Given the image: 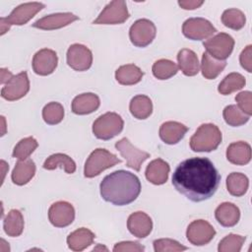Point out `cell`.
Instances as JSON below:
<instances>
[{"label":"cell","instance_id":"2","mask_svg":"<svg viewBox=\"0 0 252 252\" xmlns=\"http://www.w3.org/2000/svg\"><path fill=\"white\" fill-rule=\"evenodd\" d=\"M101 198L115 206L134 202L141 192L140 179L132 172L116 170L106 175L99 185Z\"/></svg>","mask_w":252,"mask_h":252},{"label":"cell","instance_id":"17","mask_svg":"<svg viewBox=\"0 0 252 252\" xmlns=\"http://www.w3.org/2000/svg\"><path fill=\"white\" fill-rule=\"evenodd\" d=\"M77 20H79V17L72 13H56L38 19L32 24V27L40 30L51 31L66 27Z\"/></svg>","mask_w":252,"mask_h":252},{"label":"cell","instance_id":"36","mask_svg":"<svg viewBox=\"0 0 252 252\" xmlns=\"http://www.w3.org/2000/svg\"><path fill=\"white\" fill-rule=\"evenodd\" d=\"M222 115L225 123L233 127H237L245 124L250 118L249 115L244 113L237 105H234V104L225 106L223 109Z\"/></svg>","mask_w":252,"mask_h":252},{"label":"cell","instance_id":"41","mask_svg":"<svg viewBox=\"0 0 252 252\" xmlns=\"http://www.w3.org/2000/svg\"><path fill=\"white\" fill-rule=\"evenodd\" d=\"M237 106L247 115L252 114V94L249 91L241 92L235 96Z\"/></svg>","mask_w":252,"mask_h":252},{"label":"cell","instance_id":"6","mask_svg":"<svg viewBox=\"0 0 252 252\" xmlns=\"http://www.w3.org/2000/svg\"><path fill=\"white\" fill-rule=\"evenodd\" d=\"M129 18L126 2L123 0L111 1L108 3L98 17L93 22L94 25H118Z\"/></svg>","mask_w":252,"mask_h":252},{"label":"cell","instance_id":"20","mask_svg":"<svg viewBox=\"0 0 252 252\" xmlns=\"http://www.w3.org/2000/svg\"><path fill=\"white\" fill-rule=\"evenodd\" d=\"M100 104L99 97L93 93L77 95L72 101V111L78 115L90 114L95 111Z\"/></svg>","mask_w":252,"mask_h":252},{"label":"cell","instance_id":"14","mask_svg":"<svg viewBox=\"0 0 252 252\" xmlns=\"http://www.w3.org/2000/svg\"><path fill=\"white\" fill-rule=\"evenodd\" d=\"M48 219L52 225L65 227L71 224L75 219L74 207L65 201L56 202L48 210Z\"/></svg>","mask_w":252,"mask_h":252},{"label":"cell","instance_id":"1","mask_svg":"<svg viewBox=\"0 0 252 252\" xmlns=\"http://www.w3.org/2000/svg\"><path fill=\"white\" fill-rule=\"evenodd\" d=\"M220 175L208 158H190L181 161L172 175L174 188L192 202L210 199L218 190Z\"/></svg>","mask_w":252,"mask_h":252},{"label":"cell","instance_id":"46","mask_svg":"<svg viewBox=\"0 0 252 252\" xmlns=\"http://www.w3.org/2000/svg\"><path fill=\"white\" fill-rule=\"evenodd\" d=\"M9 29H10V26H9V24L7 23V21L5 20V18H1L0 19V34L2 35V34H4L5 32H7L8 31H9Z\"/></svg>","mask_w":252,"mask_h":252},{"label":"cell","instance_id":"25","mask_svg":"<svg viewBox=\"0 0 252 252\" xmlns=\"http://www.w3.org/2000/svg\"><path fill=\"white\" fill-rule=\"evenodd\" d=\"M179 69L185 76H195L200 71V63L196 53L187 48L181 49L177 54Z\"/></svg>","mask_w":252,"mask_h":252},{"label":"cell","instance_id":"42","mask_svg":"<svg viewBox=\"0 0 252 252\" xmlns=\"http://www.w3.org/2000/svg\"><path fill=\"white\" fill-rule=\"evenodd\" d=\"M145 250V247L137 241H122L116 243L113 247L114 252L122 251H133V252H142Z\"/></svg>","mask_w":252,"mask_h":252},{"label":"cell","instance_id":"35","mask_svg":"<svg viewBox=\"0 0 252 252\" xmlns=\"http://www.w3.org/2000/svg\"><path fill=\"white\" fill-rule=\"evenodd\" d=\"M246 18L242 11L238 9H227L221 15V23L229 29L238 31L245 26Z\"/></svg>","mask_w":252,"mask_h":252},{"label":"cell","instance_id":"24","mask_svg":"<svg viewBox=\"0 0 252 252\" xmlns=\"http://www.w3.org/2000/svg\"><path fill=\"white\" fill-rule=\"evenodd\" d=\"M35 173V164L31 158L19 159L12 172V181L17 185L27 184Z\"/></svg>","mask_w":252,"mask_h":252},{"label":"cell","instance_id":"40","mask_svg":"<svg viewBox=\"0 0 252 252\" xmlns=\"http://www.w3.org/2000/svg\"><path fill=\"white\" fill-rule=\"evenodd\" d=\"M154 249L156 252H178L187 250V247L181 245L176 240L169 238H161L154 241Z\"/></svg>","mask_w":252,"mask_h":252},{"label":"cell","instance_id":"12","mask_svg":"<svg viewBox=\"0 0 252 252\" xmlns=\"http://www.w3.org/2000/svg\"><path fill=\"white\" fill-rule=\"evenodd\" d=\"M30 91V81L26 71L19 73L2 88L1 96L7 100L13 101L24 97Z\"/></svg>","mask_w":252,"mask_h":252},{"label":"cell","instance_id":"18","mask_svg":"<svg viewBox=\"0 0 252 252\" xmlns=\"http://www.w3.org/2000/svg\"><path fill=\"white\" fill-rule=\"evenodd\" d=\"M127 227L131 234L138 238H145L153 229L152 219L144 212L131 214L127 220Z\"/></svg>","mask_w":252,"mask_h":252},{"label":"cell","instance_id":"33","mask_svg":"<svg viewBox=\"0 0 252 252\" xmlns=\"http://www.w3.org/2000/svg\"><path fill=\"white\" fill-rule=\"evenodd\" d=\"M246 84L245 78L239 73H230L224 77V79L220 83L218 91L220 94L226 95L233 92L241 90Z\"/></svg>","mask_w":252,"mask_h":252},{"label":"cell","instance_id":"4","mask_svg":"<svg viewBox=\"0 0 252 252\" xmlns=\"http://www.w3.org/2000/svg\"><path fill=\"white\" fill-rule=\"evenodd\" d=\"M119 159L115 155L108 152L105 149H96L89 156L85 163L84 175L88 178L94 177L100 174L103 170L120 163Z\"/></svg>","mask_w":252,"mask_h":252},{"label":"cell","instance_id":"19","mask_svg":"<svg viewBox=\"0 0 252 252\" xmlns=\"http://www.w3.org/2000/svg\"><path fill=\"white\" fill-rule=\"evenodd\" d=\"M188 127L176 121H167L161 124L159 128L160 139L168 145L177 144L187 133Z\"/></svg>","mask_w":252,"mask_h":252},{"label":"cell","instance_id":"30","mask_svg":"<svg viewBox=\"0 0 252 252\" xmlns=\"http://www.w3.org/2000/svg\"><path fill=\"white\" fill-rule=\"evenodd\" d=\"M129 109L135 118L147 119L153 112V103L149 96L138 94L131 99Z\"/></svg>","mask_w":252,"mask_h":252},{"label":"cell","instance_id":"11","mask_svg":"<svg viewBox=\"0 0 252 252\" xmlns=\"http://www.w3.org/2000/svg\"><path fill=\"white\" fill-rule=\"evenodd\" d=\"M216 230L204 220H193L187 227L186 236L188 241L195 246H203L208 244L215 236Z\"/></svg>","mask_w":252,"mask_h":252},{"label":"cell","instance_id":"38","mask_svg":"<svg viewBox=\"0 0 252 252\" xmlns=\"http://www.w3.org/2000/svg\"><path fill=\"white\" fill-rule=\"evenodd\" d=\"M38 144L34 138H24L15 146L12 156L13 158H16L18 159H27L34 152Z\"/></svg>","mask_w":252,"mask_h":252},{"label":"cell","instance_id":"29","mask_svg":"<svg viewBox=\"0 0 252 252\" xmlns=\"http://www.w3.org/2000/svg\"><path fill=\"white\" fill-rule=\"evenodd\" d=\"M3 228L7 235L20 236L24 230V218L19 210L12 209L4 219Z\"/></svg>","mask_w":252,"mask_h":252},{"label":"cell","instance_id":"23","mask_svg":"<svg viewBox=\"0 0 252 252\" xmlns=\"http://www.w3.org/2000/svg\"><path fill=\"white\" fill-rule=\"evenodd\" d=\"M215 217L220 225L231 227L238 222L240 219V211L234 204L224 202L216 209Z\"/></svg>","mask_w":252,"mask_h":252},{"label":"cell","instance_id":"45","mask_svg":"<svg viewBox=\"0 0 252 252\" xmlns=\"http://www.w3.org/2000/svg\"><path fill=\"white\" fill-rule=\"evenodd\" d=\"M0 71H1V84L6 85L11 80L13 75L9 70L4 69V68H2Z\"/></svg>","mask_w":252,"mask_h":252},{"label":"cell","instance_id":"37","mask_svg":"<svg viewBox=\"0 0 252 252\" xmlns=\"http://www.w3.org/2000/svg\"><path fill=\"white\" fill-rule=\"evenodd\" d=\"M42 118L45 123L55 125L60 123L64 118V108L59 102H49L42 109Z\"/></svg>","mask_w":252,"mask_h":252},{"label":"cell","instance_id":"7","mask_svg":"<svg viewBox=\"0 0 252 252\" xmlns=\"http://www.w3.org/2000/svg\"><path fill=\"white\" fill-rule=\"evenodd\" d=\"M156 26L148 19L136 21L129 30L131 42L137 47H146L154 40L156 36Z\"/></svg>","mask_w":252,"mask_h":252},{"label":"cell","instance_id":"3","mask_svg":"<svg viewBox=\"0 0 252 252\" xmlns=\"http://www.w3.org/2000/svg\"><path fill=\"white\" fill-rule=\"evenodd\" d=\"M221 132L212 123L202 124L190 138V148L194 152H212L221 142Z\"/></svg>","mask_w":252,"mask_h":252},{"label":"cell","instance_id":"44","mask_svg":"<svg viewBox=\"0 0 252 252\" xmlns=\"http://www.w3.org/2000/svg\"><path fill=\"white\" fill-rule=\"evenodd\" d=\"M204 1H196V0H181V1H178V5L185 9V10H194V9H197L199 8L201 5H203Z\"/></svg>","mask_w":252,"mask_h":252},{"label":"cell","instance_id":"34","mask_svg":"<svg viewBox=\"0 0 252 252\" xmlns=\"http://www.w3.org/2000/svg\"><path fill=\"white\" fill-rule=\"evenodd\" d=\"M152 71L157 79L167 80L177 73L178 66L171 60L159 59L154 63Z\"/></svg>","mask_w":252,"mask_h":252},{"label":"cell","instance_id":"13","mask_svg":"<svg viewBox=\"0 0 252 252\" xmlns=\"http://www.w3.org/2000/svg\"><path fill=\"white\" fill-rule=\"evenodd\" d=\"M93 63V53L85 45L75 43L67 50V64L74 70L82 72L90 69Z\"/></svg>","mask_w":252,"mask_h":252},{"label":"cell","instance_id":"15","mask_svg":"<svg viewBox=\"0 0 252 252\" xmlns=\"http://www.w3.org/2000/svg\"><path fill=\"white\" fill-rule=\"evenodd\" d=\"M58 64V57L54 50L43 48L38 50L32 58V69L35 74L47 76L53 73Z\"/></svg>","mask_w":252,"mask_h":252},{"label":"cell","instance_id":"39","mask_svg":"<svg viewBox=\"0 0 252 252\" xmlns=\"http://www.w3.org/2000/svg\"><path fill=\"white\" fill-rule=\"evenodd\" d=\"M245 239V236L230 233L220 241L218 250L220 252H239Z\"/></svg>","mask_w":252,"mask_h":252},{"label":"cell","instance_id":"32","mask_svg":"<svg viewBox=\"0 0 252 252\" xmlns=\"http://www.w3.org/2000/svg\"><path fill=\"white\" fill-rule=\"evenodd\" d=\"M249 180L243 173L232 172L226 178V188L229 194L232 196H243L247 192Z\"/></svg>","mask_w":252,"mask_h":252},{"label":"cell","instance_id":"9","mask_svg":"<svg viewBox=\"0 0 252 252\" xmlns=\"http://www.w3.org/2000/svg\"><path fill=\"white\" fill-rule=\"evenodd\" d=\"M217 32L216 28L204 18L187 19L182 26L183 34L192 40H203L209 38Z\"/></svg>","mask_w":252,"mask_h":252},{"label":"cell","instance_id":"26","mask_svg":"<svg viewBox=\"0 0 252 252\" xmlns=\"http://www.w3.org/2000/svg\"><path fill=\"white\" fill-rule=\"evenodd\" d=\"M94 234L86 227H81L71 232L67 237L68 247L73 251H82L93 244Z\"/></svg>","mask_w":252,"mask_h":252},{"label":"cell","instance_id":"16","mask_svg":"<svg viewBox=\"0 0 252 252\" xmlns=\"http://www.w3.org/2000/svg\"><path fill=\"white\" fill-rule=\"evenodd\" d=\"M44 8V4L39 2H29L17 6L11 14L5 18L9 26H22L27 24L32 18L35 16L40 10Z\"/></svg>","mask_w":252,"mask_h":252},{"label":"cell","instance_id":"10","mask_svg":"<svg viewBox=\"0 0 252 252\" xmlns=\"http://www.w3.org/2000/svg\"><path fill=\"white\" fill-rule=\"evenodd\" d=\"M116 150L126 159V165L136 171H140L142 163L150 158V154L134 147L127 138H122L115 143Z\"/></svg>","mask_w":252,"mask_h":252},{"label":"cell","instance_id":"21","mask_svg":"<svg viewBox=\"0 0 252 252\" xmlns=\"http://www.w3.org/2000/svg\"><path fill=\"white\" fill-rule=\"evenodd\" d=\"M170 167L166 161L157 158L151 161L145 171L146 178L155 185H161L167 181Z\"/></svg>","mask_w":252,"mask_h":252},{"label":"cell","instance_id":"31","mask_svg":"<svg viewBox=\"0 0 252 252\" xmlns=\"http://www.w3.org/2000/svg\"><path fill=\"white\" fill-rule=\"evenodd\" d=\"M57 167H61L66 171V173L72 174L76 170V163L69 156L60 153L51 155L43 163V168L47 170H52Z\"/></svg>","mask_w":252,"mask_h":252},{"label":"cell","instance_id":"28","mask_svg":"<svg viewBox=\"0 0 252 252\" xmlns=\"http://www.w3.org/2000/svg\"><path fill=\"white\" fill-rule=\"evenodd\" d=\"M226 61L225 60H218L211 56L207 51H205L202 55L201 62V71L202 75L208 79L213 80L216 79L225 68Z\"/></svg>","mask_w":252,"mask_h":252},{"label":"cell","instance_id":"22","mask_svg":"<svg viewBox=\"0 0 252 252\" xmlns=\"http://www.w3.org/2000/svg\"><path fill=\"white\" fill-rule=\"evenodd\" d=\"M226 158L236 165L247 164L251 159L250 145L243 141L231 143L226 150Z\"/></svg>","mask_w":252,"mask_h":252},{"label":"cell","instance_id":"5","mask_svg":"<svg viewBox=\"0 0 252 252\" xmlns=\"http://www.w3.org/2000/svg\"><path fill=\"white\" fill-rule=\"evenodd\" d=\"M124 122L115 112H106L100 115L93 124L94 135L100 140H110L123 130Z\"/></svg>","mask_w":252,"mask_h":252},{"label":"cell","instance_id":"43","mask_svg":"<svg viewBox=\"0 0 252 252\" xmlns=\"http://www.w3.org/2000/svg\"><path fill=\"white\" fill-rule=\"evenodd\" d=\"M239 61L247 72H252V45H247L241 52L239 56Z\"/></svg>","mask_w":252,"mask_h":252},{"label":"cell","instance_id":"27","mask_svg":"<svg viewBox=\"0 0 252 252\" xmlns=\"http://www.w3.org/2000/svg\"><path fill=\"white\" fill-rule=\"evenodd\" d=\"M144 76L142 70L134 64H126L120 66L115 71L116 81L124 86H131L139 83Z\"/></svg>","mask_w":252,"mask_h":252},{"label":"cell","instance_id":"8","mask_svg":"<svg viewBox=\"0 0 252 252\" xmlns=\"http://www.w3.org/2000/svg\"><path fill=\"white\" fill-rule=\"evenodd\" d=\"M207 52L218 60H225L232 52L234 39L231 35L220 32L203 43Z\"/></svg>","mask_w":252,"mask_h":252}]
</instances>
